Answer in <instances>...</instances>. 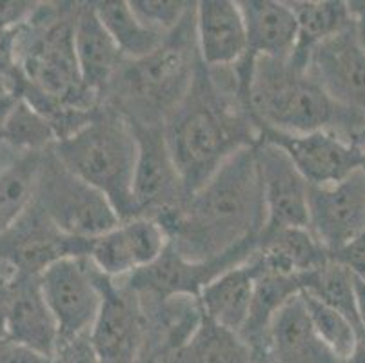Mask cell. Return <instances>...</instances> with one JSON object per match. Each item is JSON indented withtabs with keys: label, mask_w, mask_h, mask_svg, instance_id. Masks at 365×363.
<instances>
[{
	"label": "cell",
	"mask_w": 365,
	"mask_h": 363,
	"mask_svg": "<svg viewBox=\"0 0 365 363\" xmlns=\"http://www.w3.org/2000/svg\"><path fill=\"white\" fill-rule=\"evenodd\" d=\"M164 136L189 196L231 156L257 145L260 128L237 68L200 62L187 95L164 122Z\"/></svg>",
	"instance_id": "1"
},
{
	"label": "cell",
	"mask_w": 365,
	"mask_h": 363,
	"mask_svg": "<svg viewBox=\"0 0 365 363\" xmlns=\"http://www.w3.org/2000/svg\"><path fill=\"white\" fill-rule=\"evenodd\" d=\"M267 222L253 148L225 162L184 208L162 224L169 244L193 262H209L257 242Z\"/></svg>",
	"instance_id": "2"
},
{
	"label": "cell",
	"mask_w": 365,
	"mask_h": 363,
	"mask_svg": "<svg viewBox=\"0 0 365 363\" xmlns=\"http://www.w3.org/2000/svg\"><path fill=\"white\" fill-rule=\"evenodd\" d=\"M249 109L258 128L291 135L325 131L354 142L365 128V115L334 102L293 56L255 60Z\"/></svg>",
	"instance_id": "3"
},
{
	"label": "cell",
	"mask_w": 365,
	"mask_h": 363,
	"mask_svg": "<svg viewBox=\"0 0 365 363\" xmlns=\"http://www.w3.org/2000/svg\"><path fill=\"white\" fill-rule=\"evenodd\" d=\"M195 9L197 2L155 51L122 62L102 104L113 106L135 124L164 126L187 95L202 62Z\"/></svg>",
	"instance_id": "4"
},
{
	"label": "cell",
	"mask_w": 365,
	"mask_h": 363,
	"mask_svg": "<svg viewBox=\"0 0 365 363\" xmlns=\"http://www.w3.org/2000/svg\"><path fill=\"white\" fill-rule=\"evenodd\" d=\"M53 153L111 202L120 222L137 216L133 205L137 135L120 111L101 104L84 128L53 145Z\"/></svg>",
	"instance_id": "5"
},
{
	"label": "cell",
	"mask_w": 365,
	"mask_h": 363,
	"mask_svg": "<svg viewBox=\"0 0 365 363\" xmlns=\"http://www.w3.org/2000/svg\"><path fill=\"white\" fill-rule=\"evenodd\" d=\"M76 2L41 4L21 33V73L36 91L62 106L93 111L102 104L84 84L73 42Z\"/></svg>",
	"instance_id": "6"
},
{
	"label": "cell",
	"mask_w": 365,
	"mask_h": 363,
	"mask_svg": "<svg viewBox=\"0 0 365 363\" xmlns=\"http://www.w3.org/2000/svg\"><path fill=\"white\" fill-rule=\"evenodd\" d=\"M33 205L71 238L93 240L120 224L117 211L98 189L69 171L53 148L44 153Z\"/></svg>",
	"instance_id": "7"
},
{
	"label": "cell",
	"mask_w": 365,
	"mask_h": 363,
	"mask_svg": "<svg viewBox=\"0 0 365 363\" xmlns=\"http://www.w3.org/2000/svg\"><path fill=\"white\" fill-rule=\"evenodd\" d=\"M102 276L88 256L62 258L41 272L38 285L56 319L61 342L91 332L104 300Z\"/></svg>",
	"instance_id": "8"
},
{
	"label": "cell",
	"mask_w": 365,
	"mask_h": 363,
	"mask_svg": "<svg viewBox=\"0 0 365 363\" xmlns=\"http://www.w3.org/2000/svg\"><path fill=\"white\" fill-rule=\"evenodd\" d=\"M131 126L138 144L133 178L135 215L157 220L162 225L184 208L189 193L169 153L164 126H142L135 122Z\"/></svg>",
	"instance_id": "9"
},
{
	"label": "cell",
	"mask_w": 365,
	"mask_h": 363,
	"mask_svg": "<svg viewBox=\"0 0 365 363\" xmlns=\"http://www.w3.org/2000/svg\"><path fill=\"white\" fill-rule=\"evenodd\" d=\"M258 240L227 252L222 258L209 260V262L187 260L169 244L151 265L120 282H124L129 289L138 295L153 296V298H175V296L198 298L200 292L222 272L253 258L258 247Z\"/></svg>",
	"instance_id": "10"
},
{
	"label": "cell",
	"mask_w": 365,
	"mask_h": 363,
	"mask_svg": "<svg viewBox=\"0 0 365 363\" xmlns=\"http://www.w3.org/2000/svg\"><path fill=\"white\" fill-rule=\"evenodd\" d=\"M102 307L91 342L101 363H138L145 345V312L138 292L120 280L102 276Z\"/></svg>",
	"instance_id": "11"
},
{
	"label": "cell",
	"mask_w": 365,
	"mask_h": 363,
	"mask_svg": "<svg viewBox=\"0 0 365 363\" xmlns=\"http://www.w3.org/2000/svg\"><path fill=\"white\" fill-rule=\"evenodd\" d=\"M260 140L284 149L307 184L317 188L338 184L354 173L365 171V153L354 142L333 133L291 135L260 128Z\"/></svg>",
	"instance_id": "12"
},
{
	"label": "cell",
	"mask_w": 365,
	"mask_h": 363,
	"mask_svg": "<svg viewBox=\"0 0 365 363\" xmlns=\"http://www.w3.org/2000/svg\"><path fill=\"white\" fill-rule=\"evenodd\" d=\"M307 229L329 256L365 232V171L333 185H309Z\"/></svg>",
	"instance_id": "13"
},
{
	"label": "cell",
	"mask_w": 365,
	"mask_h": 363,
	"mask_svg": "<svg viewBox=\"0 0 365 363\" xmlns=\"http://www.w3.org/2000/svg\"><path fill=\"white\" fill-rule=\"evenodd\" d=\"M307 71L334 102L365 115V48L354 22L313 48Z\"/></svg>",
	"instance_id": "14"
},
{
	"label": "cell",
	"mask_w": 365,
	"mask_h": 363,
	"mask_svg": "<svg viewBox=\"0 0 365 363\" xmlns=\"http://www.w3.org/2000/svg\"><path fill=\"white\" fill-rule=\"evenodd\" d=\"M262 195H264V231L285 227H307L309 224V184L284 149L258 140L255 145Z\"/></svg>",
	"instance_id": "15"
},
{
	"label": "cell",
	"mask_w": 365,
	"mask_h": 363,
	"mask_svg": "<svg viewBox=\"0 0 365 363\" xmlns=\"http://www.w3.org/2000/svg\"><path fill=\"white\" fill-rule=\"evenodd\" d=\"M168 245V232L157 220L135 216L93 238L88 258L108 278L124 280L151 265Z\"/></svg>",
	"instance_id": "16"
},
{
	"label": "cell",
	"mask_w": 365,
	"mask_h": 363,
	"mask_svg": "<svg viewBox=\"0 0 365 363\" xmlns=\"http://www.w3.org/2000/svg\"><path fill=\"white\" fill-rule=\"evenodd\" d=\"M202 64L233 68L247 55V31L242 9L233 0H202L195 9Z\"/></svg>",
	"instance_id": "17"
},
{
	"label": "cell",
	"mask_w": 365,
	"mask_h": 363,
	"mask_svg": "<svg viewBox=\"0 0 365 363\" xmlns=\"http://www.w3.org/2000/svg\"><path fill=\"white\" fill-rule=\"evenodd\" d=\"M6 338L55 359L61 334L55 316L42 296L38 276H24L11 282Z\"/></svg>",
	"instance_id": "18"
},
{
	"label": "cell",
	"mask_w": 365,
	"mask_h": 363,
	"mask_svg": "<svg viewBox=\"0 0 365 363\" xmlns=\"http://www.w3.org/2000/svg\"><path fill=\"white\" fill-rule=\"evenodd\" d=\"M73 42L84 84L102 102L125 58L98 19L93 2H76Z\"/></svg>",
	"instance_id": "19"
},
{
	"label": "cell",
	"mask_w": 365,
	"mask_h": 363,
	"mask_svg": "<svg viewBox=\"0 0 365 363\" xmlns=\"http://www.w3.org/2000/svg\"><path fill=\"white\" fill-rule=\"evenodd\" d=\"M247 31V55L244 64L255 60L289 58L294 53L298 40V24L293 9L287 2L277 0H240Z\"/></svg>",
	"instance_id": "20"
},
{
	"label": "cell",
	"mask_w": 365,
	"mask_h": 363,
	"mask_svg": "<svg viewBox=\"0 0 365 363\" xmlns=\"http://www.w3.org/2000/svg\"><path fill=\"white\" fill-rule=\"evenodd\" d=\"M262 271L257 255L245 264L222 272L198 296L202 312L220 327L240 334L253 302L255 285Z\"/></svg>",
	"instance_id": "21"
},
{
	"label": "cell",
	"mask_w": 365,
	"mask_h": 363,
	"mask_svg": "<svg viewBox=\"0 0 365 363\" xmlns=\"http://www.w3.org/2000/svg\"><path fill=\"white\" fill-rule=\"evenodd\" d=\"M271 354L274 363H344L317 334L302 295L291 298L274 318Z\"/></svg>",
	"instance_id": "22"
},
{
	"label": "cell",
	"mask_w": 365,
	"mask_h": 363,
	"mask_svg": "<svg viewBox=\"0 0 365 363\" xmlns=\"http://www.w3.org/2000/svg\"><path fill=\"white\" fill-rule=\"evenodd\" d=\"M255 255L264 269L289 276L305 275L331 258L307 227L264 231Z\"/></svg>",
	"instance_id": "23"
},
{
	"label": "cell",
	"mask_w": 365,
	"mask_h": 363,
	"mask_svg": "<svg viewBox=\"0 0 365 363\" xmlns=\"http://www.w3.org/2000/svg\"><path fill=\"white\" fill-rule=\"evenodd\" d=\"M298 24L297 48L291 56L307 64L309 53L353 22L347 2L341 0H287Z\"/></svg>",
	"instance_id": "24"
},
{
	"label": "cell",
	"mask_w": 365,
	"mask_h": 363,
	"mask_svg": "<svg viewBox=\"0 0 365 363\" xmlns=\"http://www.w3.org/2000/svg\"><path fill=\"white\" fill-rule=\"evenodd\" d=\"M44 153H19L0 168V235L26 215L33 204Z\"/></svg>",
	"instance_id": "25"
},
{
	"label": "cell",
	"mask_w": 365,
	"mask_h": 363,
	"mask_svg": "<svg viewBox=\"0 0 365 363\" xmlns=\"http://www.w3.org/2000/svg\"><path fill=\"white\" fill-rule=\"evenodd\" d=\"M168 363H253V356L240 334L204 316L193 336Z\"/></svg>",
	"instance_id": "26"
},
{
	"label": "cell",
	"mask_w": 365,
	"mask_h": 363,
	"mask_svg": "<svg viewBox=\"0 0 365 363\" xmlns=\"http://www.w3.org/2000/svg\"><path fill=\"white\" fill-rule=\"evenodd\" d=\"M98 19L113 40L117 42L125 60H138L153 53L168 35L153 31L133 13L129 2L124 0H98L93 2Z\"/></svg>",
	"instance_id": "27"
},
{
	"label": "cell",
	"mask_w": 365,
	"mask_h": 363,
	"mask_svg": "<svg viewBox=\"0 0 365 363\" xmlns=\"http://www.w3.org/2000/svg\"><path fill=\"white\" fill-rule=\"evenodd\" d=\"M300 282L302 292H307V295L320 300L322 304L329 305L334 311L341 312L356 327L361 339L365 338L364 329H361L360 324V316H358L354 272L349 267H345L336 260L329 258L320 267L302 275Z\"/></svg>",
	"instance_id": "28"
},
{
	"label": "cell",
	"mask_w": 365,
	"mask_h": 363,
	"mask_svg": "<svg viewBox=\"0 0 365 363\" xmlns=\"http://www.w3.org/2000/svg\"><path fill=\"white\" fill-rule=\"evenodd\" d=\"M0 142L16 153H46L58 138L48 120L19 98L0 129Z\"/></svg>",
	"instance_id": "29"
},
{
	"label": "cell",
	"mask_w": 365,
	"mask_h": 363,
	"mask_svg": "<svg viewBox=\"0 0 365 363\" xmlns=\"http://www.w3.org/2000/svg\"><path fill=\"white\" fill-rule=\"evenodd\" d=\"M300 295L317 334L345 363V359L353 354L358 342L361 339L360 332L341 312L322 304L320 300L307 295V292H300Z\"/></svg>",
	"instance_id": "30"
},
{
	"label": "cell",
	"mask_w": 365,
	"mask_h": 363,
	"mask_svg": "<svg viewBox=\"0 0 365 363\" xmlns=\"http://www.w3.org/2000/svg\"><path fill=\"white\" fill-rule=\"evenodd\" d=\"M195 2L184 0H129L133 13L153 31L168 35L180 24Z\"/></svg>",
	"instance_id": "31"
},
{
	"label": "cell",
	"mask_w": 365,
	"mask_h": 363,
	"mask_svg": "<svg viewBox=\"0 0 365 363\" xmlns=\"http://www.w3.org/2000/svg\"><path fill=\"white\" fill-rule=\"evenodd\" d=\"M21 28L0 29V78L8 80L19 88L21 73Z\"/></svg>",
	"instance_id": "32"
},
{
	"label": "cell",
	"mask_w": 365,
	"mask_h": 363,
	"mask_svg": "<svg viewBox=\"0 0 365 363\" xmlns=\"http://www.w3.org/2000/svg\"><path fill=\"white\" fill-rule=\"evenodd\" d=\"M55 363H101V358L93 347L91 336L82 334L58 344Z\"/></svg>",
	"instance_id": "33"
},
{
	"label": "cell",
	"mask_w": 365,
	"mask_h": 363,
	"mask_svg": "<svg viewBox=\"0 0 365 363\" xmlns=\"http://www.w3.org/2000/svg\"><path fill=\"white\" fill-rule=\"evenodd\" d=\"M41 4L38 2H0V29H11L21 28L28 24L29 20L35 16Z\"/></svg>",
	"instance_id": "34"
},
{
	"label": "cell",
	"mask_w": 365,
	"mask_h": 363,
	"mask_svg": "<svg viewBox=\"0 0 365 363\" xmlns=\"http://www.w3.org/2000/svg\"><path fill=\"white\" fill-rule=\"evenodd\" d=\"M331 258L340 262L345 267H349L354 275L365 280V232H361L353 242L344 245L340 251L331 255Z\"/></svg>",
	"instance_id": "35"
},
{
	"label": "cell",
	"mask_w": 365,
	"mask_h": 363,
	"mask_svg": "<svg viewBox=\"0 0 365 363\" xmlns=\"http://www.w3.org/2000/svg\"><path fill=\"white\" fill-rule=\"evenodd\" d=\"M0 363H55V359L46 358L24 345L4 338L0 339Z\"/></svg>",
	"instance_id": "36"
},
{
	"label": "cell",
	"mask_w": 365,
	"mask_h": 363,
	"mask_svg": "<svg viewBox=\"0 0 365 363\" xmlns=\"http://www.w3.org/2000/svg\"><path fill=\"white\" fill-rule=\"evenodd\" d=\"M347 6H349L351 16H353L358 39L365 48V0H360V2L353 0V2H347Z\"/></svg>",
	"instance_id": "37"
},
{
	"label": "cell",
	"mask_w": 365,
	"mask_h": 363,
	"mask_svg": "<svg viewBox=\"0 0 365 363\" xmlns=\"http://www.w3.org/2000/svg\"><path fill=\"white\" fill-rule=\"evenodd\" d=\"M9 298H11V282H0V339L6 338V322H8Z\"/></svg>",
	"instance_id": "38"
},
{
	"label": "cell",
	"mask_w": 365,
	"mask_h": 363,
	"mask_svg": "<svg viewBox=\"0 0 365 363\" xmlns=\"http://www.w3.org/2000/svg\"><path fill=\"white\" fill-rule=\"evenodd\" d=\"M354 289H356V304H358V316L365 334V280L354 275Z\"/></svg>",
	"instance_id": "39"
},
{
	"label": "cell",
	"mask_w": 365,
	"mask_h": 363,
	"mask_svg": "<svg viewBox=\"0 0 365 363\" xmlns=\"http://www.w3.org/2000/svg\"><path fill=\"white\" fill-rule=\"evenodd\" d=\"M16 100H19V96H16L15 93H4V95H0V129L4 126L6 118H8L13 106L16 104Z\"/></svg>",
	"instance_id": "40"
},
{
	"label": "cell",
	"mask_w": 365,
	"mask_h": 363,
	"mask_svg": "<svg viewBox=\"0 0 365 363\" xmlns=\"http://www.w3.org/2000/svg\"><path fill=\"white\" fill-rule=\"evenodd\" d=\"M345 363H365V338L360 339L353 354L345 359Z\"/></svg>",
	"instance_id": "41"
},
{
	"label": "cell",
	"mask_w": 365,
	"mask_h": 363,
	"mask_svg": "<svg viewBox=\"0 0 365 363\" xmlns=\"http://www.w3.org/2000/svg\"><path fill=\"white\" fill-rule=\"evenodd\" d=\"M354 144H356L358 148H360L361 151L365 153V128L361 129V133H360V135L356 136V140H354Z\"/></svg>",
	"instance_id": "42"
},
{
	"label": "cell",
	"mask_w": 365,
	"mask_h": 363,
	"mask_svg": "<svg viewBox=\"0 0 365 363\" xmlns=\"http://www.w3.org/2000/svg\"><path fill=\"white\" fill-rule=\"evenodd\" d=\"M264 363H274V358H273V359H269V362H264Z\"/></svg>",
	"instance_id": "43"
}]
</instances>
